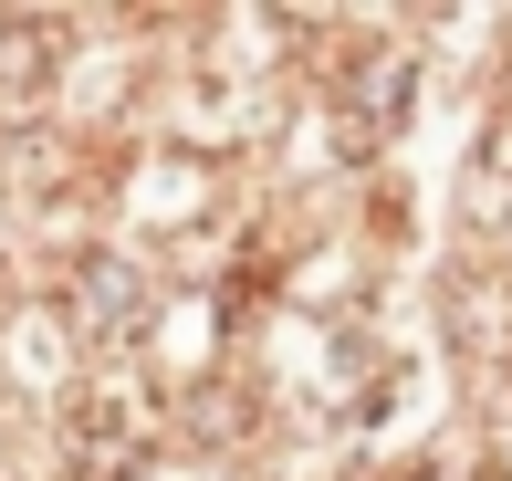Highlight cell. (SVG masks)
Returning a JSON list of instances; mask_svg holds the SVG:
<instances>
[{"label": "cell", "mask_w": 512, "mask_h": 481, "mask_svg": "<svg viewBox=\"0 0 512 481\" xmlns=\"http://www.w3.org/2000/svg\"><path fill=\"white\" fill-rule=\"evenodd\" d=\"M157 387L147 377H84L74 398H63V461L95 471V481H126L136 461L157 450Z\"/></svg>", "instance_id": "cell-1"}, {"label": "cell", "mask_w": 512, "mask_h": 481, "mask_svg": "<svg viewBox=\"0 0 512 481\" xmlns=\"http://www.w3.org/2000/svg\"><path fill=\"white\" fill-rule=\"evenodd\" d=\"M408 95H418V63L398 42H356L335 63V126H345V157H377L387 136L408 126Z\"/></svg>", "instance_id": "cell-2"}, {"label": "cell", "mask_w": 512, "mask_h": 481, "mask_svg": "<svg viewBox=\"0 0 512 481\" xmlns=\"http://www.w3.org/2000/svg\"><path fill=\"white\" fill-rule=\"evenodd\" d=\"M147 272L136 262H115V251H84L74 272H63V325H74V346H95V356H115V346H136L147 335Z\"/></svg>", "instance_id": "cell-3"}, {"label": "cell", "mask_w": 512, "mask_h": 481, "mask_svg": "<svg viewBox=\"0 0 512 481\" xmlns=\"http://www.w3.org/2000/svg\"><path fill=\"white\" fill-rule=\"evenodd\" d=\"M471 199H481V220H502V210H512V105L492 116V136H481V168H471Z\"/></svg>", "instance_id": "cell-4"}, {"label": "cell", "mask_w": 512, "mask_h": 481, "mask_svg": "<svg viewBox=\"0 0 512 481\" xmlns=\"http://www.w3.org/2000/svg\"><path fill=\"white\" fill-rule=\"evenodd\" d=\"M398 481H460V471H439V461H408V471H398Z\"/></svg>", "instance_id": "cell-5"}]
</instances>
